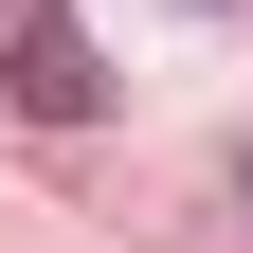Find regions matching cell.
<instances>
[{
	"instance_id": "6da1fadb",
	"label": "cell",
	"mask_w": 253,
	"mask_h": 253,
	"mask_svg": "<svg viewBox=\"0 0 253 253\" xmlns=\"http://www.w3.org/2000/svg\"><path fill=\"white\" fill-rule=\"evenodd\" d=\"M0 90H18V109H37V126H90V109H109V73H90V37H73V18H54V0H37V18H18V37H0Z\"/></svg>"
},
{
	"instance_id": "7a4b0ae2",
	"label": "cell",
	"mask_w": 253,
	"mask_h": 253,
	"mask_svg": "<svg viewBox=\"0 0 253 253\" xmlns=\"http://www.w3.org/2000/svg\"><path fill=\"white\" fill-rule=\"evenodd\" d=\"M199 18H235V0H199Z\"/></svg>"
}]
</instances>
